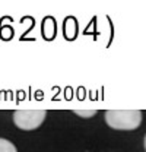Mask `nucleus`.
<instances>
[{
    "label": "nucleus",
    "mask_w": 146,
    "mask_h": 152,
    "mask_svg": "<svg viewBox=\"0 0 146 152\" xmlns=\"http://www.w3.org/2000/svg\"><path fill=\"white\" fill-rule=\"evenodd\" d=\"M143 114L140 110H108L105 121L110 127L117 130H134L140 126Z\"/></svg>",
    "instance_id": "obj_1"
},
{
    "label": "nucleus",
    "mask_w": 146,
    "mask_h": 152,
    "mask_svg": "<svg viewBox=\"0 0 146 152\" xmlns=\"http://www.w3.org/2000/svg\"><path fill=\"white\" fill-rule=\"evenodd\" d=\"M45 115L44 110H19L13 113V123L22 130H34L42 124Z\"/></svg>",
    "instance_id": "obj_2"
},
{
    "label": "nucleus",
    "mask_w": 146,
    "mask_h": 152,
    "mask_svg": "<svg viewBox=\"0 0 146 152\" xmlns=\"http://www.w3.org/2000/svg\"><path fill=\"white\" fill-rule=\"evenodd\" d=\"M0 152H18V151H16V146L10 140L0 137Z\"/></svg>",
    "instance_id": "obj_3"
},
{
    "label": "nucleus",
    "mask_w": 146,
    "mask_h": 152,
    "mask_svg": "<svg viewBox=\"0 0 146 152\" xmlns=\"http://www.w3.org/2000/svg\"><path fill=\"white\" fill-rule=\"evenodd\" d=\"M76 114H79V115H83V117H91L95 114V111H91V113H82V111H76Z\"/></svg>",
    "instance_id": "obj_4"
},
{
    "label": "nucleus",
    "mask_w": 146,
    "mask_h": 152,
    "mask_svg": "<svg viewBox=\"0 0 146 152\" xmlns=\"http://www.w3.org/2000/svg\"><path fill=\"white\" fill-rule=\"evenodd\" d=\"M145 149H146V136H145Z\"/></svg>",
    "instance_id": "obj_5"
}]
</instances>
